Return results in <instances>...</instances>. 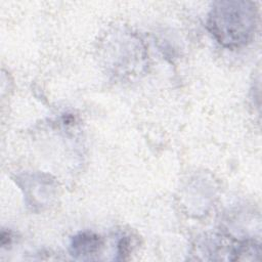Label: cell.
Wrapping results in <instances>:
<instances>
[{"instance_id":"1","label":"cell","mask_w":262,"mask_h":262,"mask_svg":"<svg viewBox=\"0 0 262 262\" xmlns=\"http://www.w3.org/2000/svg\"><path fill=\"white\" fill-rule=\"evenodd\" d=\"M256 4L245 0H220L213 3L207 27L219 44L236 49L249 44L256 33Z\"/></svg>"},{"instance_id":"2","label":"cell","mask_w":262,"mask_h":262,"mask_svg":"<svg viewBox=\"0 0 262 262\" xmlns=\"http://www.w3.org/2000/svg\"><path fill=\"white\" fill-rule=\"evenodd\" d=\"M104 60L112 73L119 77L134 75L142 69L145 50L133 34L118 32L111 34L103 42Z\"/></svg>"},{"instance_id":"3","label":"cell","mask_w":262,"mask_h":262,"mask_svg":"<svg viewBox=\"0 0 262 262\" xmlns=\"http://www.w3.org/2000/svg\"><path fill=\"white\" fill-rule=\"evenodd\" d=\"M101 237L93 232H81L72 238L70 252L73 257L80 260H92L102 249Z\"/></svg>"},{"instance_id":"4","label":"cell","mask_w":262,"mask_h":262,"mask_svg":"<svg viewBox=\"0 0 262 262\" xmlns=\"http://www.w3.org/2000/svg\"><path fill=\"white\" fill-rule=\"evenodd\" d=\"M261 256L260 245L253 241L239 242L235 261H258Z\"/></svg>"},{"instance_id":"5","label":"cell","mask_w":262,"mask_h":262,"mask_svg":"<svg viewBox=\"0 0 262 262\" xmlns=\"http://www.w3.org/2000/svg\"><path fill=\"white\" fill-rule=\"evenodd\" d=\"M131 248H130V241L127 237H123L118 246V254L121 256L122 259H125V256L129 254Z\"/></svg>"},{"instance_id":"6","label":"cell","mask_w":262,"mask_h":262,"mask_svg":"<svg viewBox=\"0 0 262 262\" xmlns=\"http://www.w3.org/2000/svg\"><path fill=\"white\" fill-rule=\"evenodd\" d=\"M10 241H11L10 233H9V232H5V231H2V233H1V245L4 247V246H6L7 244H9Z\"/></svg>"}]
</instances>
